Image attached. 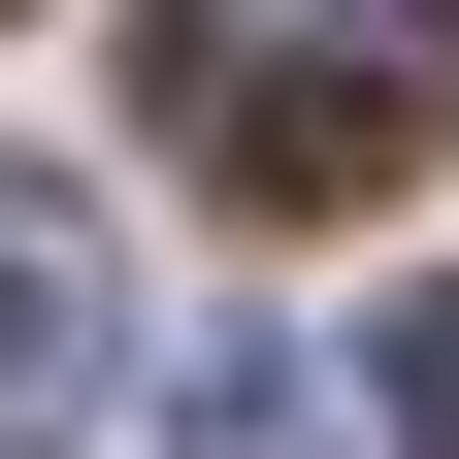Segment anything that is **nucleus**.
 I'll use <instances>...</instances> for the list:
<instances>
[{
  "label": "nucleus",
  "mask_w": 459,
  "mask_h": 459,
  "mask_svg": "<svg viewBox=\"0 0 459 459\" xmlns=\"http://www.w3.org/2000/svg\"><path fill=\"white\" fill-rule=\"evenodd\" d=\"M394 459H459V296H427V328H394Z\"/></svg>",
  "instance_id": "nucleus-4"
},
{
  "label": "nucleus",
  "mask_w": 459,
  "mask_h": 459,
  "mask_svg": "<svg viewBox=\"0 0 459 459\" xmlns=\"http://www.w3.org/2000/svg\"><path fill=\"white\" fill-rule=\"evenodd\" d=\"M164 164L197 197H263V230H328V197H394V164L459 132V0H164Z\"/></svg>",
  "instance_id": "nucleus-1"
},
{
  "label": "nucleus",
  "mask_w": 459,
  "mask_h": 459,
  "mask_svg": "<svg viewBox=\"0 0 459 459\" xmlns=\"http://www.w3.org/2000/svg\"><path fill=\"white\" fill-rule=\"evenodd\" d=\"M164 459H361V427H328V361H263V328H230V361L164 394Z\"/></svg>",
  "instance_id": "nucleus-3"
},
{
  "label": "nucleus",
  "mask_w": 459,
  "mask_h": 459,
  "mask_svg": "<svg viewBox=\"0 0 459 459\" xmlns=\"http://www.w3.org/2000/svg\"><path fill=\"white\" fill-rule=\"evenodd\" d=\"M66 394H99V230L33 197V164H0V459L66 427Z\"/></svg>",
  "instance_id": "nucleus-2"
}]
</instances>
